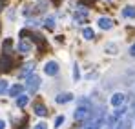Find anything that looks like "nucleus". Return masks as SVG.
<instances>
[{
  "label": "nucleus",
  "instance_id": "ddd939ff",
  "mask_svg": "<svg viewBox=\"0 0 135 129\" xmlns=\"http://www.w3.org/2000/svg\"><path fill=\"white\" fill-rule=\"evenodd\" d=\"M122 17H126V18H135V7H132V6L124 7V9H122Z\"/></svg>",
  "mask_w": 135,
  "mask_h": 129
},
{
  "label": "nucleus",
  "instance_id": "1a4fd4ad",
  "mask_svg": "<svg viewBox=\"0 0 135 129\" xmlns=\"http://www.w3.org/2000/svg\"><path fill=\"white\" fill-rule=\"evenodd\" d=\"M99 27H100V29H112L113 20L112 18H106V17H100V18H99Z\"/></svg>",
  "mask_w": 135,
  "mask_h": 129
},
{
  "label": "nucleus",
  "instance_id": "a878e982",
  "mask_svg": "<svg viewBox=\"0 0 135 129\" xmlns=\"http://www.w3.org/2000/svg\"><path fill=\"white\" fill-rule=\"evenodd\" d=\"M51 2H53L55 6H59V4H60V0H51Z\"/></svg>",
  "mask_w": 135,
  "mask_h": 129
},
{
  "label": "nucleus",
  "instance_id": "0eeeda50",
  "mask_svg": "<svg viewBox=\"0 0 135 129\" xmlns=\"http://www.w3.org/2000/svg\"><path fill=\"white\" fill-rule=\"evenodd\" d=\"M22 91H24V86L22 84H15V86H11L9 87V96H13V98H18L20 95H22Z\"/></svg>",
  "mask_w": 135,
  "mask_h": 129
},
{
  "label": "nucleus",
  "instance_id": "b1692460",
  "mask_svg": "<svg viewBox=\"0 0 135 129\" xmlns=\"http://www.w3.org/2000/svg\"><path fill=\"white\" fill-rule=\"evenodd\" d=\"M130 55H132V56H135V44L130 47Z\"/></svg>",
  "mask_w": 135,
  "mask_h": 129
},
{
  "label": "nucleus",
  "instance_id": "f03ea898",
  "mask_svg": "<svg viewBox=\"0 0 135 129\" xmlns=\"http://www.w3.org/2000/svg\"><path fill=\"white\" fill-rule=\"evenodd\" d=\"M38 87H40V78H38L37 75H29V76L26 78V89H27L31 95H35V93L38 91Z\"/></svg>",
  "mask_w": 135,
  "mask_h": 129
},
{
  "label": "nucleus",
  "instance_id": "cd10ccee",
  "mask_svg": "<svg viewBox=\"0 0 135 129\" xmlns=\"http://www.w3.org/2000/svg\"><path fill=\"white\" fill-rule=\"evenodd\" d=\"M133 109H135V102H133Z\"/></svg>",
  "mask_w": 135,
  "mask_h": 129
},
{
  "label": "nucleus",
  "instance_id": "aec40b11",
  "mask_svg": "<svg viewBox=\"0 0 135 129\" xmlns=\"http://www.w3.org/2000/svg\"><path fill=\"white\" fill-rule=\"evenodd\" d=\"M79 78H80V71H79V65H75L73 67V80L79 82Z\"/></svg>",
  "mask_w": 135,
  "mask_h": 129
},
{
  "label": "nucleus",
  "instance_id": "f257e3e1",
  "mask_svg": "<svg viewBox=\"0 0 135 129\" xmlns=\"http://www.w3.org/2000/svg\"><path fill=\"white\" fill-rule=\"evenodd\" d=\"M91 115V104H79L75 113H73V118L79 120V122H86Z\"/></svg>",
  "mask_w": 135,
  "mask_h": 129
},
{
  "label": "nucleus",
  "instance_id": "4468645a",
  "mask_svg": "<svg viewBox=\"0 0 135 129\" xmlns=\"http://www.w3.org/2000/svg\"><path fill=\"white\" fill-rule=\"evenodd\" d=\"M82 37H84L86 40H93V38H95V31H93L91 27H84V29H82Z\"/></svg>",
  "mask_w": 135,
  "mask_h": 129
},
{
  "label": "nucleus",
  "instance_id": "39448f33",
  "mask_svg": "<svg viewBox=\"0 0 135 129\" xmlns=\"http://www.w3.org/2000/svg\"><path fill=\"white\" fill-rule=\"evenodd\" d=\"M11 65H13V60H11L9 55H2L0 56V71H9Z\"/></svg>",
  "mask_w": 135,
  "mask_h": 129
},
{
  "label": "nucleus",
  "instance_id": "6e6552de",
  "mask_svg": "<svg viewBox=\"0 0 135 129\" xmlns=\"http://www.w3.org/2000/svg\"><path fill=\"white\" fill-rule=\"evenodd\" d=\"M71 100H73V95H71V93H60V95L55 98L57 104H68V102H71Z\"/></svg>",
  "mask_w": 135,
  "mask_h": 129
},
{
  "label": "nucleus",
  "instance_id": "7ed1b4c3",
  "mask_svg": "<svg viewBox=\"0 0 135 129\" xmlns=\"http://www.w3.org/2000/svg\"><path fill=\"white\" fill-rule=\"evenodd\" d=\"M110 102H112V106L115 109L122 107V106H124V102H126V95H124V93H115L112 98H110Z\"/></svg>",
  "mask_w": 135,
  "mask_h": 129
},
{
  "label": "nucleus",
  "instance_id": "5701e85b",
  "mask_svg": "<svg viewBox=\"0 0 135 129\" xmlns=\"http://www.w3.org/2000/svg\"><path fill=\"white\" fill-rule=\"evenodd\" d=\"M33 129H47V126H46L44 122H38V124H35V126H33Z\"/></svg>",
  "mask_w": 135,
  "mask_h": 129
},
{
  "label": "nucleus",
  "instance_id": "9d476101",
  "mask_svg": "<svg viewBox=\"0 0 135 129\" xmlns=\"http://www.w3.org/2000/svg\"><path fill=\"white\" fill-rule=\"evenodd\" d=\"M33 111H35L37 116H46V115H47V109H46L44 104H35V106H33Z\"/></svg>",
  "mask_w": 135,
  "mask_h": 129
},
{
  "label": "nucleus",
  "instance_id": "6ab92c4d",
  "mask_svg": "<svg viewBox=\"0 0 135 129\" xmlns=\"http://www.w3.org/2000/svg\"><path fill=\"white\" fill-rule=\"evenodd\" d=\"M9 91V84L6 82V80H0V95H4V93H7Z\"/></svg>",
  "mask_w": 135,
  "mask_h": 129
},
{
  "label": "nucleus",
  "instance_id": "dca6fc26",
  "mask_svg": "<svg viewBox=\"0 0 135 129\" xmlns=\"http://www.w3.org/2000/svg\"><path fill=\"white\" fill-rule=\"evenodd\" d=\"M27 102H29V96H26V95H20V96L17 98V106H18V107H26Z\"/></svg>",
  "mask_w": 135,
  "mask_h": 129
},
{
  "label": "nucleus",
  "instance_id": "4be33fe9",
  "mask_svg": "<svg viewBox=\"0 0 135 129\" xmlns=\"http://www.w3.org/2000/svg\"><path fill=\"white\" fill-rule=\"evenodd\" d=\"M62 124H64V115H62V116H57V118H55V127H60Z\"/></svg>",
  "mask_w": 135,
  "mask_h": 129
},
{
  "label": "nucleus",
  "instance_id": "f3484780",
  "mask_svg": "<svg viewBox=\"0 0 135 129\" xmlns=\"http://www.w3.org/2000/svg\"><path fill=\"white\" fill-rule=\"evenodd\" d=\"M126 111H128V109L122 106V107H119L117 111H115V113H113V116H115V118H122V116L126 115Z\"/></svg>",
  "mask_w": 135,
  "mask_h": 129
},
{
  "label": "nucleus",
  "instance_id": "2eb2a0df",
  "mask_svg": "<svg viewBox=\"0 0 135 129\" xmlns=\"http://www.w3.org/2000/svg\"><path fill=\"white\" fill-rule=\"evenodd\" d=\"M33 67H35L33 64H27V65H24V69L20 71V73H18V76H22V78L26 76V78H27V76H29V73L33 71Z\"/></svg>",
  "mask_w": 135,
  "mask_h": 129
},
{
  "label": "nucleus",
  "instance_id": "393cba45",
  "mask_svg": "<svg viewBox=\"0 0 135 129\" xmlns=\"http://www.w3.org/2000/svg\"><path fill=\"white\" fill-rule=\"evenodd\" d=\"M6 127V124H4V120H0V129H4Z\"/></svg>",
  "mask_w": 135,
  "mask_h": 129
},
{
  "label": "nucleus",
  "instance_id": "bb28decb",
  "mask_svg": "<svg viewBox=\"0 0 135 129\" xmlns=\"http://www.w3.org/2000/svg\"><path fill=\"white\" fill-rule=\"evenodd\" d=\"M2 7H4V0H0V11H2Z\"/></svg>",
  "mask_w": 135,
  "mask_h": 129
},
{
  "label": "nucleus",
  "instance_id": "423d86ee",
  "mask_svg": "<svg viewBox=\"0 0 135 129\" xmlns=\"http://www.w3.org/2000/svg\"><path fill=\"white\" fill-rule=\"evenodd\" d=\"M86 17H88V9H86L84 6H80V7L77 9V13H75V24L84 22V20H86Z\"/></svg>",
  "mask_w": 135,
  "mask_h": 129
},
{
  "label": "nucleus",
  "instance_id": "9b49d317",
  "mask_svg": "<svg viewBox=\"0 0 135 129\" xmlns=\"http://www.w3.org/2000/svg\"><path fill=\"white\" fill-rule=\"evenodd\" d=\"M11 49H13V40H11V38H6L4 44H2V51H4V55H9Z\"/></svg>",
  "mask_w": 135,
  "mask_h": 129
},
{
  "label": "nucleus",
  "instance_id": "20e7f679",
  "mask_svg": "<svg viewBox=\"0 0 135 129\" xmlns=\"http://www.w3.org/2000/svg\"><path fill=\"white\" fill-rule=\"evenodd\" d=\"M44 73L47 76H55L57 73H59V64L55 62V60H49V62H46L44 65Z\"/></svg>",
  "mask_w": 135,
  "mask_h": 129
},
{
  "label": "nucleus",
  "instance_id": "f8f14e48",
  "mask_svg": "<svg viewBox=\"0 0 135 129\" xmlns=\"http://www.w3.org/2000/svg\"><path fill=\"white\" fill-rule=\"evenodd\" d=\"M18 51H20V53H29V51H31V44L26 42V40H20V42H18Z\"/></svg>",
  "mask_w": 135,
  "mask_h": 129
},
{
  "label": "nucleus",
  "instance_id": "a211bd4d",
  "mask_svg": "<svg viewBox=\"0 0 135 129\" xmlns=\"http://www.w3.org/2000/svg\"><path fill=\"white\" fill-rule=\"evenodd\" d=\"M44 25L47 29H53V27H55V18H53V17H47L44 20Z\"/></svg>",
  "mask_w": 135,
  "mask_h": 129
},
{
  "label": "nucleus",
  "instance_id": "412c9836",
  "mask_svg": "<svg viewBox=\"0 0 135 129\" xmlns=\"http://www.w3.org/2000/svg\"><path fill=\"white\" fill-rule=\"evenodd\" d=\"M106 51H108L110 55H115V53H117V47H115V44H108V45H106Z\"/></svg>",
  "mask_w": 135,
  "mask_h": 129
}]
</instances>
